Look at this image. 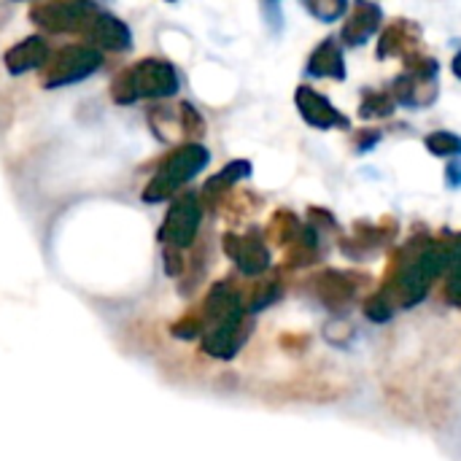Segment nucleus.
Instances as JSON below:
<instances>
[{
    "mask_svg": "<svg viewBox=\"0 0 461 461\" xmlns=\"http://www.w3.org/2000/svg\"><path fill=\"white\" fill-rule=\"evenodd\" d=\"M197 227H200V203L194 194H184L181 200L173 203V208L159 230V238L165 243H170L173 249H186V246H192Z\"/></svg>",
    "mask_w": 461,
    "mask_h": 461,
    "instance_id": "obj_5",
    "label": "nucleus"
},
{
    "mask_svg": "<svg viewBox=\"0 0 461 461\" xmlns=\"http://www.w3.org/2000/svg\"><path fill=\"white\" fill-rule=\"evenodd\" d=\"M49 43L46 38L41 35H27L24 41L14 43L5 54H3V62L8 68L11 76H22L27 70H38V68H46L49 65Z\"/></svg>",
    "mask_w": 461,
    "mask_h": 461,
    "instance_id": "obj_7",
    "label": "nucleus"
},
{
    "mask_svg": "<svg viewBox=\"0 0 461 461\" xmlns=\"http://www.w3.org/2000/svg\"><path fill=\"white\" fill-rule=\"evenodd\" d=\"M84 38L92 41L95 49H108V51H124V49L132 46L130 27L119 16H113V14H108L103 8L92 16L89 27L84 30Z\"/></svg>",
    "mask_w": 461,
    "mask_h": 461,
    "instance_id": "obj_6",
    "label": "nucleus"
},
{
    "mask_svg": "<svg viewBox=\"0 0 461 461\" xmlns=\"http://www.w3.org/2000/svg\"><path fill=\"white\" fill-rule=\"evenodd\" d=\"M103 65V51L95 49V46H86V43H73V46H65L59 49L43 76H41V86L46 89H59V86H68V84H78L84 78H89L92 73H97Z\"/></svg>",
    "mask_w": 461,
    "mask_h": 461,
    "instance_id": "obj_3",
    "label": "nucleus"
},
{
    "mask_svg": "<svg viewBox=\"0 0 461 461\" xmlns=\"http://www.w3.org/2000/svg\"><path fill=\"white\" fill-rule=\"evenodd\" d=\"M100 5L89 0H54V3H35L30 8V19L43 27L46 32H84Z\"/></svg>",
    "mask_w": 461,
    "mask_h": 461,
    "instance_id": "obj_4",
    "label": "nucleus"
},
{
    "mask_svg": "<svg viewBox=\"0 0 461 461\" xmlns=\"http://www.w3.org/2000/svg\"><path fill=\"white\" fill-rule=\"evenodd\" d=\"M181 267H184L181 257H178L173 249H167V251H165V273H167V276H178Z\"/></svg>",
    "mask_w": 461,
    "mask_h": 461,
    "instance_id": "obj_8",
    "label": "nucleus"
},
{
    "mask_svg": "<svg viewBox=\"0 0 461 461\" xmlns=\"http://www.w3.org/2000/svg\"><path fill=\"white\" fill-rule=\"evenodd\" d=\"M208 165V151L203 146H184L173 157L165 159V165L157 170L151 184L143 189V203H159L167 200L178 186H184L189 178H194Z\"/></svg>",
    "mask_w": 461,
    "mask_h": 461,
    "instance_id": "obj_2",
    "label": "nucleus"
},
{
    "mask_svg": "<svg viewBox=\"0 0 461 461\" xmlns=\"http://www.w3.org/2000/svg\"><path fill=\"white\" fill-rule=\"evenodd\" d=\"M178 89V76L165 59H140L122 70L111 84V97L119 105H130L140 97H167Z\"/></svg>",
    "mask_w": 461,
    "mask_h": 461,
    "instance_id": "obj_1",
    "label": "nucleus"
}]
</instances>
